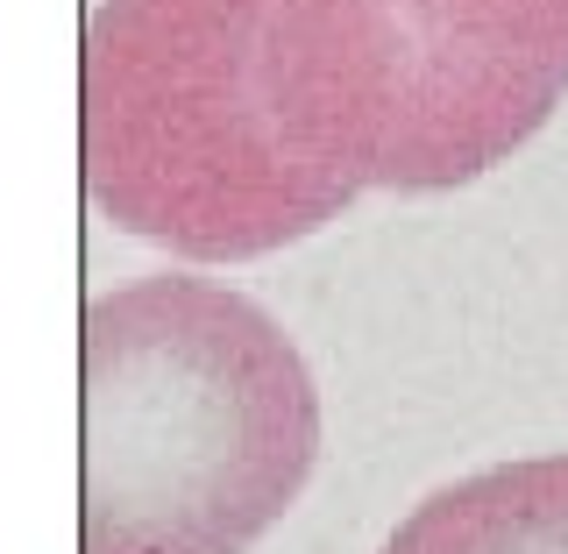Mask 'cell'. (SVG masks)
I'll use <instances>...</instances> for the list:
<instances>
[{"instance_id": "7a4b0ae2", "label": "cell", "mask_w": 568, "mask_h": 554, "mask_svg": "<svg viewBox=\"0 0 568 554\" xmlns=\"http://www.w3.org/2000/svg\"><path fill=\"white\" fill-rule=\"evenodd\" d=\"M79 178L121 235L248 263L363 192L298 142L277 0H100L79 43Z\"/></svg>"}, {"instance_id": "6da1fadb", "label": "cell", "mask_w": 568, "mask_h": 554, "mask_svg": "<svg viewBox=\"0 0 568 554\" xmlns=\"http://www.w3.org/2000/svg\"><path fill=\"white\" fill-rule=\"evenodd\" d=\"M313 462V370L248 292L156 271L85 299L79 554H248Z\"/></svg>"}, {"instance_id": "3957f363", "label": "cell", "mask_w": 568, "mask_h": 554, "mask_svg": "<svg viewBox=\"0 0 568 554\" xmlns=\"http://www.w3.org/2000/svg\"><path fill=\"white\" fill-rule=\"evenodd\" d=\"M298 142L355 192H455L568 100V0H277Z\"/></svg>"}, {"instance_id": "277c9868", "label": "cell", "mask_w": 568, "mask_h": 554, "mask_svg": "<svg viewBox=\"0 0 568 554\" xmlns=\"http://www.w3.org/2000/svg\"><path fill=\"white\" fill-rule=\"evenodd\" d=\"M377 554H568V449L426 491Z\"/></svg>"}]
</instances>
